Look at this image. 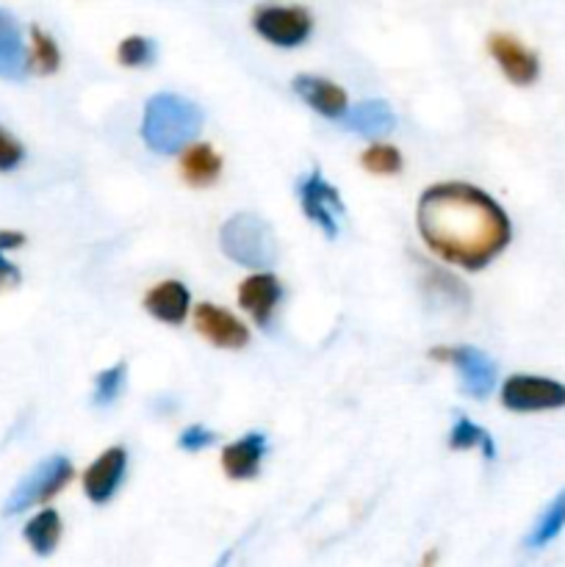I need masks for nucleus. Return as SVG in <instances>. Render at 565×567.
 <instances>
[{
    "mask_svg": "<svg viewBox=\"0 0 565 567\" xmlns=\"http://www.w3.org/2000/svg\"><path fill=\"white\" fill-rule=\"evenodd\" d=\"M181 169L192 186H210L219 177L222 161L208 144H188V150L183 153Z\"/></svg>",
    "mask_w": 565,
    "mask_h": 567,
    "instance_id": "6ab92c4d",
    "label": "nucleus"
},
{
    "mask_svg": "<svg viewBox=\"0 0 565 567\" xmlns=\"http://www.w3.org/2000/svg\"><path fill=\"white\" fill-rule=\"evenodd\" d=\"M341 120L347 131L366 138L388 136V133L393 131V125H397V116H393L391 105H388L386 100H363V103L343 111Z\"/></svg>",
    "mask_w": 565,
    "mask_h": 567,
    "instance_id": "2eb2a0df",
    "label": "nucleus"
},
{
    "mask_svg": "<svg viewBox=\"0 0 565 567\" xmlns=\"http://www.w3.org/2000/svg\"><path fill=\"white\" fill-rule=\"evenodd\" d=\"M415 221L438 258L469 271L485 269L513 236L502 205L469 183H438L427 188Z\"/></svg>",
    "mask_w": 565,
    "mask_h": 567,
    "instance_id": "f257e3e1",
    "label": "nucleus"
},
{
    "mask_svg": "<svg viewBox=\"0 0 565 567\" xmlns=\"http://www.w3.org/2000/svg\"><path fill=\"white\" fill-rule=\"evenodd\" d=\"M72 480V463L61 454L48 457L44 463H39L20 485L11 491V496L6 498L3 513L6 515H20L25 509L37 507V504L50 502L55 493H61L66 487V482Z\"/></svg>",
    "mask_w": 565,
    "mask_h": 567,
    "instance_id": "20e7f679",
    "label": "nucleus"
},
{
    "mask_svg": "<svg viewBox=\"0 0 565 567\" xmlns=\"http://www.w3.org/2000/svg\"><path fill=\"white\" fill-rule=\"evenodd\" d=\"M360 164L369 172H374V175H397V172L402 169V155H399L397 147L374 144V147H369L360 155Z\"/></svg>",
    "mask_w": 565,
    "mask_h": 567,
    "instance_id": "5701e85b",
    "label": "nucleus"
},
{
    "mask_svg": "<svg viewBox=\"0 0 565 567\" xmlns=\"http://www.w3.org/2000/svg\"><path fill=\"white\" fill-rule=\"evenodd\" d=\"M502 404L513 413H537V410L565 408V385L548 377L515 374L504 380Z\"/></svg>",
    "mask_w": 565,
    "mask_h": 567,
    "instance_id": "39448f33",
    "label": "nucleus"
},
{
    "mask_svg": "<svg viewBox=\"0 0 565 567\" xmlns=\"http://www.w3.org/2000/svg\"><path fill=\"white\" fill-rule=\"evenodd\" d=\"M563 529H565V491L557 493V496L552 498V504L543 509V515L537 518V524L532 526L530 537H526V546L530 548L548 546V543H552Z\"/></svg>",
    "mask_w": 565,
    "mask_h": 567,
    "instance_id": "aec40b11",
    "label": "nucleus"
},
{
    "mask_svg": "<svg viewBox=\"0 0 565 567\" xmlns=\"http://www.w3.org/2000/svg\"><path fill=\"white\" fill-rule=\"evenodd\" d=\"M253 28L277 48H297L310 37V14L299 6H260L253 14Z\"/></svg>",
    "mask_w": 565,
    "mask_h": 567,
    "instance_id": "423d86ee",
    "label": "nucleus"
},
{
    "mask_svg": "<svg viewBox=\"0 0 565 567\" xmlns=\"http://www.w3.org/2000/svg\"><path fill=\"white\" fill-rule=\"evenodd\" d=\"M116 55H120V64L125 66H144L153 61L155 55V44L150 42V39L144 37H127L120 42V50H116Z\"/></svg>",
    "mask_w": 565,
    "mask_h": 567,
    "instance_id": "393cba45",
    "label": "nucleus"
},
{
    "mask_svg": "<svg viewBox=\"0 0 565 567\" xmlns=\"http://www.w3.org/2000/svg\"><path fill=\"white\" fill-rule=\"evenodd\" d=\"M31 70V53L22 39L20 22L0 9V78L3 81H22Z\"/></svg>",
    "mask_w": 565,
    "mask_h": 567,
    "instance_id": "f8f14e48",
    "label": "nucleus"
},
{
    "mask_svg": "<svg viewBox=\"0 0 565 567\" xmlns=\"http://www.w3.org/2000/svg\"><path fill=\"white\" fill-rule=\"evenodd\" d=\"M127 468V452L125 449L114 446L109 452L100 454L92 465L83 474V491H86L89 502L92 504H105L114 498V493L120 491L122 476Z\"/></svg>",
    "mask_w": 565,
    "mask_h": 567,
    "instance_id": "1a4fd4ad",
    "label": "nucleus"
},
{
    "mask_svg": "<svg viewBox=\"0 0 565 567\" xmlns=\"http://www.w3.org/2000/svg\"><path fill=\"white\" fill-rule=\"evenodd\" d=\"M194 324H197V330L219 349H242L247 347L249 341L247 327H244L233 313L216 308V305H197V310H194Z\"/></svg>",
    "mask_w": 565,
    "mask_h": 567,
    "instance_id": "9b49d317",
    "label": "nucleus"
},
{
    "mask_svg": "<svg viewBox=\"0 0 565 567\" xmlns=\"http://www.w3.org/2000/svg\"><path fill=\"white\" fill-rule=\"evenodd\" d=\"M449 446L454 452H465V449H480L487 460L496 457V446H493V437L487 435V430L476 426L474 421L460 419L454 421L452 432H449Z\"/></svg>",
    "mask_w": 565,
    "mask_h": 567,
    "instance_id": "412c9836",
    "label": "nucleus"
},
{
    "mask_svg": "<svg viewBox=\"0 0 565 567\" xmlns=\"http://www.w3.org/2000/svg\"><path fill=\"white\" fill-rule=\"evenodd\" d=\"M266 454V437L260 432H249L242 441L230 443L222 452V468L230 480H253L260 468V460Z\"/></svg>",
    "mask_w": 565,
    "mask_h": 567,
    "instance_id": "dca6fc26",
    "label": "nucleus"
},
{
    "mask_svg": "<svg viewBox=\"0 0 565 567\" xmlns=\"http://www.w3.org/2000/svg\"><path fill=\"white\" fill-rule=\"evenodd\" d=\"M61 64L59 44L53 42L48 31H42L39 25L31 28V66L39 75H53Z\"/></svg>",
    "mask_w": 565,
    "mask_h": 567,
    "instance_id": "4be33fe9",
    "label": "nucleus"
},
{
    "mask_svg": "<svg viewBox=\"0 0 565 567\" xmlns=\"http://www.w3.org/2000/svg\"><path fill=\"white\" fill-rule=\"evenodd\" d=\"M487 48H491V55L496 59V64L502 66V72L510 81L518 83V86L535 83L537 72H541V61H537V55L532 53V50H526L518 39L507 37V33H493Z\"/></svg>",
    "mask_w": 565,
    "mask_h": 567,
    "instance_id": "9d476101",
    "label": "nucleus"
},
{
    "mask_svg": "<svg viewBox=\"0 0 565 567\" xmlns=\"http://www.w3.org/2000/svg\"><path fill=\"white\" fill-rule=\"evenodd\" d=\"M222 252L247 269H266L277 260V241L269 221L255 214H233L219 230Z\"/></svg>",
    "mask_w": 565,
    "mask_h": 567,
    "instance_id": "7ed1b4c3",
    "label": "nucleus"
},
{
    "mask_svg": "<svg viewBox=\"0 0 565 567\" xmlns=\"http://www.w3.org/2000/svg\"><path fill=\"white\" fill-rule=\"evenodd\" d=\"M22 244H25V236H22V233H17V230H0V249H3V252H9V249L22 247Z\"/></svg>",
    "mask_w": 565,
    "mask_h": 567,
    "instance_id": "c85d7f7f",
    "label": "nucleus"
},
{
    "mask_svg": "<svg viewBox=\"0 0 565 567\" xmlns=\"http://www.w3.org/2000/svg\"><path fill=\"white\" fill-rule=\"evenodd\" d=\"M294 92L305 100L314 111L330 120H341L343 111L349 109V100L341 86L319 75H297L294 78Z\"/></svg>",
    "mask_w": 565,
    "mask_h": 567,
    "instance_id": "4468645a",
    "label": "nucleus"
},
{
    "mask_svg": "<svg viewBox=\"0 0 565 567\" xmlns=\"http://www.w3.org/2000/svg\"><path fill=\"white\" fill-rule=\"evenodd\" d=\"M188 305H192L188 288L177 280L161 282V286H155L153 291L144 297L147 313L155 316L158 321H164V324H181L188 316Z\"/></svg>",
    "mask_w": 565,
    "mask_h": 567,
    "instance_id": "f3484780",
    "label": "nucleus"
},
{
    "mask_svg": "<svg viewBox=\"0 0 565 567\" xmlns=\"http://www.w3.org/2000/svg\"><path fill=\"white\" fill-rule=\"evenodd\" d=\"M299 203H302L305 216L325 233L327 238L338 236V221L343 216L341 194L332 183L321 177L319 169L310 172L302 183H299Z\"/></svg>",
    "mask_w": 565,
    "mask_h": 567,
    "instance_id": "0eeeda50",
    "label": "nucleus"
},
{
    "mask_svg": "<svg viewBox=\"0 0 565 567\" xmlns=\"http://www.w3.org/2000/svg\"><path fill=\"white\" fill-rule=\"evenodd\" d=\"M432 358L449 360V363L458 365L460 377H463L465 393L474 399H485L487 393L496 385V365L487 358L485 352L474 347H449V349H435Z\"/></svg>",
    "mask_w": 565,
    "mask_h": 567,
    "instance_id": "6e6552de",
    "label": "nucleus"
},
{
    "mask_svg": "<svg viewBox=\"0 0 565 567\" xmlns=\"http://www.w3.org/2000/svg\"><path fill=\"white\" fill-rule=\"evenodd\" d=\"M216 443V435L210 430H205V426H188V430H183V435L177 437V446L183 449V452H203V449L214 446Z\"/></svg>",
    "mask_w": 565,
    "mask_h": 567,
    "instance_id": "bb28decb",
    "label": "nucleus"
},
{
    "mask_svg": "<svg viewBox=\"0 0 565 567\" xmlns=\"http://www.w3.org/2000/svg\"><path fill=\"white\" fill-rule=\"evenodd\" d=\"M22 158H25V150H22V144L17 142L11 133H6L3 127H0V172L17 169V166L22 164Z\"/></svg>",
    "mask_w": 565,
    "mask_h": 567,
    "instance_id": "a878e982",
    "label": "nucleus"
},
{
    "mask_svg": "<svg viewBox=\"0 0 565 567\" xmlns=\"http://www.w3.org/2000/svg\"><path fill=\"white\" fill-rule=\"evenodd\" d=\"M22 537L25 543L31 546L33 554L39 557H50L59 546V537H61V515L55 509H42L39 515H33L31 520L25 524L22 529Z\"/></svg>",
    "mask_w": 565,
    "mask_h": 567,
    "instance_id": "a211bd4d",
    "label": "nucleus"
},
{
    "mask_svg": "<svg viewBox=\"0 0 565 567\" xmlns=\"http://www.w3.org/2000/svg\"><path fill=\"white\" fill-rule=\"evenodd\" d=\"M199 127H203V111L181 94L161 92L144 105L142 138L153 153H181L194 142Z\"/></svg>",
    "mask_w": 565,
    "mask_h": 567,
    "instance_id": "f03ea898",
    "label": "nucleus"
},
{
    "mask_svg": "<svg viewBox=\"0 0 565 567\" xmlns=\"http://www.w3.org/2000/svg\"><path fill=\"white\" fill-rule=\"evenodd\" d=\"M280 293L282 291L277 277L260 271V275L247 277V280L242 282V288H238V302H242V308L247 310L260 327H269L271 316H275L277 305H280Z\"/></svg>",
    "mask_w": 565,
    "mask_h": 567,
    "instance_id": "ddd939ff",
    "label": "nucleus"
},
{
    "mask_svg": "<svg viewBox=\"0 0 565 567\" xmlns=\"http://www.w3.org/2000/svg\"><path fill=\"white\" fill-rule=\"evenodd\" d=\"M20 269L9 258H3V249H0V291L20 286Z\"/></svg>",
    "mask_w": 565,
    "mask_h": 567,
    "instance_id": "cd10ccee",
    "label": "nucleus"
},
{
    "mask_svg": "<svg viewBox=\"0 0 565 567\" xmlns=\"http://www.w3.org/2000/svg\"><path fill=\"white\" fill-rule=\"evenodd\" d=\"M122 385H125V365L122 363L100 371L97 380H94V404H97V408H109V404L120 396Z\"/></svg>",
    "mask_w": 565,
    "mask_h": 567,
    "instance_id": "b1692460",
    "label": "nucleus"
}]
</instances>
